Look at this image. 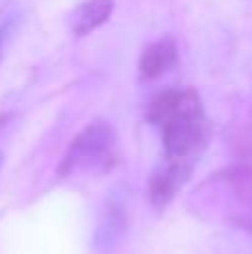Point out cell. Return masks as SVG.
<instances>
[{
	"mask_svg": "<svg viewBox=\"0 0 252 254\" xmlns=\"http://www.w3.org/2000/svg\"><path fill=\"white\" fill-rule=\"evenodd\" d=\"M112 11H114V0H87L74 13V34L76 36L92 34L103 22L110 20Z\"/></svg>",
	"mask_w": 252,
	"mask_h": 254,
	"instance_id": "52a82bcc",
	"label": "cell"
},
{
	"mask_svg": "<svg viewBox=\"0 0 252 254\" xmlns=\"http://www.w3.org/2000/svg\"><path fill=\"white\" fill-rule=\"evenodd\" d=\"M116 163V131L105 121H94L78 131L61 161V179L101 176Z\"/></svg>",
	"mask_w": 252,
	"mask_h": 254,
	"instance_id": "7a4b0ae2",
	"label": "cell"
},
{
	"mask_svg": "<svg viewBox=\"0 0 252 254\" xmlns=\"http://www.w3.org/2000/svg\"><path fill=\"white\" fill-rule=\"evenodd\" d=\"M237 136H239V147H241V152L248 154V156H252V119H248L244 125L239 127Z\"/></svg>",
	"mask_w": 252,
	"mask_h": 254,
	"instance_id": "ba28073f",
	"label": "cell"
},
{
	"mask_svg": "<svg viewBox=\"0 0 252 254\" xmlns=\"http://www.w3.org/2000/svg\"><path fill=\"white\" fill-rule=\"evenodd\" d=\"M2 36H4V29L0 27V56H2Z\"/></svg>",
	"mask_w": 252,
	"mask_h": 254,
	"instance_id": "9c48e42d",
	"label": "cell"
},
{
	"mask_svg": "<svg viewBox=\"0 0 252 254\" xmlns=\"http://www.w3.org/2000/svg\"><path fill=\"white\" fill-rule=\"evenodd\" d=\"M192 167L183 165V163H172L165 161L154 170L150 179V198L156 207H163L170 203V198L177 194V190L181 188V183H186V179L190 176Z\"/></svg>",
	"mask_w": 252,
	"mask_h": 254,
	"instance_id": "5b68a950",
	"label": "cell"
},
{
	"mask_svg": "<svg viewBox=\"0 0 252 254\" xmlns=\"http://www.w3.org/2000/svg\"><path fill=\"white\" fill-rule=\"evenodd\" d=\"M201 210L221 214L230 225H252V165H232L205 181Z\"/></svg>",
	"mask_w": 252,
	"mask_h": 254,
	"instance_id": "3957f363",
	"label": "cell"
},
{
	"mask_svg": "<svg viewBox=\"0 0 252 254\" xmlns=\"http://www.w3.org/2000/svg\"><path fill=\"white\" fill-rule=\"evenodd\" d=\"M125 230H127V212H125V201L114 194V196L107 198L105 207H103V212H101L94 246H96L101 252H112L121 241H123Z\"/></svg>",
	"mask_w": 252,
	"mask_h": 254,
	"instance_id": "277c9868",
	"label": "cell"
},
{
	"mask_svg": "<svg viewBox=\"0 0 252 254\" xmlns=\"http://www.w3.org/2000/svg\"><path fill=\"white\" fill-rule=\"evenodd\" d=\"M147 121L161 131L165 161L194 165L205 145V123L201 98L192 89H168L147 107Z\"/></svg>",
	"mask_w": 252,
	"mask_h": 254,
	"instance_id": "6da1fadb",
	"label": "cell"
},
{
	"mask_svg": "<svg viewBox=\"0 0 252 254\" xmlns=\"http://www.w3.org/2000/svg\"><path fill=\"white\" fill-rule=\"evenodd\" d=\"M179 56H177V45L174 40L165 38L159 43L150 45L141 56V74L145 78H159L161 74H165L168 69H172L177 65Z\"/></svg>",
	"mask_w": 252,
	"mask_h": 254,
	"instance_id": "8992f818",
	"label": "cell"
},
{
	"mask_svg": "<svg viewBox=\"0 0 252 254\" xmlns=\"http://www.w3.org/2000/svg\"><path fill=\"white\" fill-rule=\"evenodd\" d=\"M0 163H2V156H0Z\"/></svg>",
	"mask_w": 252,
	"mask_h": 254,
	"instance_id": "30bf717a",
	"label": "cell"
}]
</instances>
